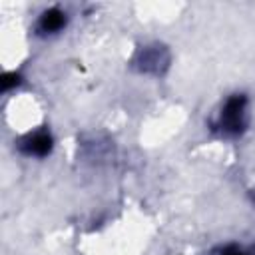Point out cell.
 I'll list each match as a JSON object with an SVG mask.
<instances>
[{"label": "cell", "instance_id": "cell-4", "mask_svg": "<svg viewBox=\"0 0 255 255\" xmlns=\"http://www.w3.org/2000/svg\"><path fill=\"white\" fill-rule=\"evenodd\" d=\"M167 62V56H165V52L161 50V48H143L139 54H137V64H139V70H145V72H149V70H153V72H157L159 70V66L161 64H165Z\"/></svg>", "mask_w": 255, "mask_h": 255}, {"label": "cell", "instance_id": "cell-5", "mask_svg": "<svg viewBox=\"0 0 255 255\" xmlns=\"http://www.w3.org/2000/svg\"><path fill=\"white\" fill-rule=\"evenodd\" d=\"M18 82H20V76H18V74H14V72H10V74H4V76H2V90L6 92L8 88L16 86Z\"/></svg>", "mask_w": 255, "mask_h": 255}, {"label": "cell", "instance_id": "cell-2", "mask_svg": "<svg viewBox=\"0 0 255 255\" xmlns=\"http://www.w3.org/2000/svg\"><path fill=\"white\" fill-rule=\"evenodd\" d=\"M20 149L26 153V155H36V157H42L46 155L50 149H52V137L48 131H36V133H30L26 135L22 141H20Z\"/></svg>", "mask_w": 255, "mask_h": 255}, {"label": "cell", "instance_id": "cell-1", "mask_svg": "<svg viewBox=\"0 0 255 255\" xmlns=\"http://www.w3.org/2000/svg\"><path fill=\"white\" fill-rule=\"evenodd\" d=\"M245 126H247V98L243 94H235L225 102L219 114L217 128L227 135H237L245 129Z\"/></svg>", "mask_w": 255, "mask_h": 255}, {"label": "cell", "instance_id": "cell-6", "mask_svg": "<svg viewBox=\"0 0 255 255\" xmlns=\"http://www.w3.org/2000/svg\"><path fill=\"white\" fill-rule=\"evenodd\" d=\"M223 255H247V253H243L241 249H235V247H229V249H225V251H223Z\"/></svg>", "mask_w": 255, "mask_h": 255}, {"label": "cell", "instance_id": "cell-3", "mask_svg": "<svg viewBox=\"0 0 255 255\" xmlns=\"http://www.w3.org/2000/svg\"><path fill=\"white\" fill-rule=\"evenodd\" d=\"M66 24V14L58 8H50L46 10L40 20H38V32L40 34H54L58 30H62Z\"/></svg>", "mask_w": 255, "mask_h": 255}]
</instances>
